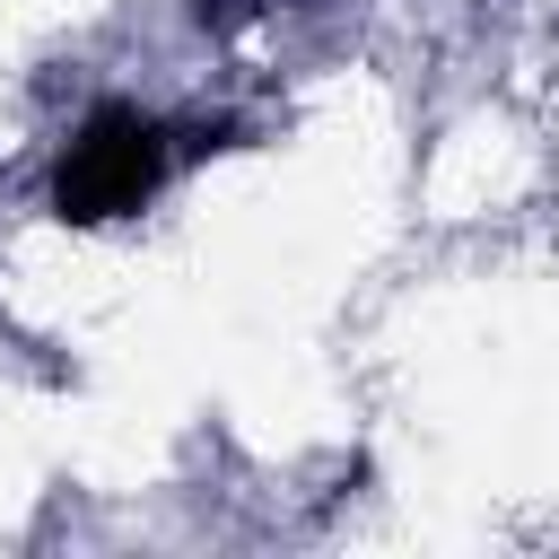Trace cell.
Segmentation results:
<instances>
[{"mask_svg":"<svg viewBox=\"0 0 559 559\" xmlns=\"http://www.w3.org/2000/svg\"><path fill=\"white\" fill-rule=\"evenodd\" d=\"M157 175H166L157 122H140L131 105H96V114L70 131L61 166H52V210H61L70 227H105V218L140 210V201L157 192Z\"/></svg>","mask_w":559,"mask_h":559,"instance_id":"cell-1","label":"cell"}]
</instances>
